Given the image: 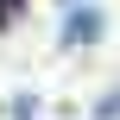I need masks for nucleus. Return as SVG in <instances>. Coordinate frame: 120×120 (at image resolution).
I'll use <instances>...</instances> for the list:
<instances>
[{"mask_svg": "<svg viewBox=\"0 0 120 120\" xmlns=\"http://www.w3.org/2000/svg\"><path fill=\"white\" fill-rule=\"evenodd\" d=\"M95 32H101V13H95V6H76L70 25H63V44H89Z\"/></svg>", "mask_w": 120, "mask_h": 120, "instance_id": "nucleus-1", "label": "nucleus"}, {"mask_svg": "<svg viewBox=\"0 0 120 120\" xmlns=\"http://www.w3.org/2000/svg\"><path fill=\"white\" fill-rule=\"evenodd\" d=\"M13 13H19V0H0V19H13Z\"/></svg>", "mask_w": 120, "mask_h": 120, "instance_id": "nucleus-3", "label": "nucleus"}, {"mask_svg": "<svg viewBox=\"0 0 120 120\" xmlns=\"http://www.w3.org/2000/svg\"><path fill=\"white\" fill-rule=\"evenodd\" d=\"M63 6H70V0H63Z\"/></svg>", "mask_w": 120, "mask_h": 120, "instance_id": "nucleus-4", "label": "nucleus"}, {"mask_svg": "<svg viewBox=\"0 0 120 120\" xmlns=\"http://www.w3.org/2000/svg\"><path fill=\"white\" fill-rule=\"evenodd\" d=\"M95 114H101V120H120V89H114V95H101V108H95Z\"/></svg>", "mask_w": 120, "mask_h": 120, "instance_id": "nucleus-2", "label": "nucleus"}]
</instances>
